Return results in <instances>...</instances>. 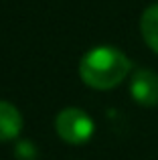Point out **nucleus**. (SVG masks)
Returning a JSON list of instances; mask_svg holds the SVG:
<instances>
[{
  "mask_svg": "<svg viewBox=\"0 0 158 160\" xmlns=\"http://www.w3.org/2000/svg\"><path fill=\"white\" fill-rule=\"evenodd\" d=\"M130 69V59L114 47H95L83 55L79 63L81 81L93 89H111L120 85L128 77Z\"/></svg>",
  "mask_w": 158,
  "mask_h": 160,
  "instance_id": "nucleus-1",
  "label": "nucleus"
},
{
  "mask_svg": "<svg viewBox=\"0 0 158 160\" xmlns=\"http://www.w3.org/2000/svg\"><path fill=\"white\" fill-rule=\"evenodd\" d=\"M57 134L67 144H85L93 136V120L79 108H65L55 120Z\"/></svg>",
  "mask_w": 158,
  "mask_h": 160,
  "instance_id": "nucleus-2",
  "label": "nucleus"
},
{
  "mask_svg": "<svg viewBox=\"0 0 158 160\" xmlns=\"http://www.w3.org/2000/svg\"><path fill=\"white\" fill-rule=\"evenodd\" d=\"M130 93L140 106L152 108L158 103V75L150 69H138L130 79Z\"/></svg>",
  "mask_w": 158,
  "mask_h": 160,
  "instance_id": "nucleus-3",
  "label": "nucleus"
},
{
  "mask_svg": "<svg viewBox=\"0 0 158 160\" xmlns=\"http://www.w3.org/2000/svg\"><path fill=\"white\" fill-rule=\"evenodd\" d=\"M22 130V116L12 103L0 102V142L14 140Z\"/></svg>",
  "mask_w": 158,
  "mask_h": 160,
  "instance_id": "nucleus-4",
  "label": "nucleus"
},
{
  "mask_svg": "<svg viewBox=\"0 0 158 160\" xmlns=\"http://www.w3.org/2000/svg\"><path fill=\"white\" fill-rule=\"evenodd\" d=\"M140 31L146 45L154 53H158V4H152L142 12L140 18Z\"/></svg>",
  "mask_w": 158,
  "mask_h": 160,
  "instance_id": "nucleus-5",
  "label": "nucleus"
},
{
  "mask_svg": "<svg viewBox=\"0 0 158 160\" xmlns=\"http://www.w3.org/2000/svg\"><path fill=\"white\" fill-rule=\"evenodd\" d=\"M14 154L18 160H35L37 158V148L32 146L31 140H20L14 146Z\"/></svg>",
  "mask_w": 158,
  "mask_h": 160,
  "instance_id": "nucleus-6",
  "label": "nucleus"
}]
</instances>
